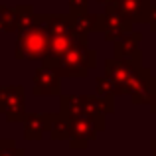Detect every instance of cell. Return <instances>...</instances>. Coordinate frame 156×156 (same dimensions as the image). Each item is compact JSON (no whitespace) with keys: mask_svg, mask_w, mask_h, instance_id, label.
Returning a JSON list of instances; mask_svg holds the SVG:
<instances>
[{"mask_svg":"<svg viewBox=\"0 0 156 156\" xmlns=\"http://www.w3.org/2000/svg\"><path fill=\"white\" fill-rule=\"evenodd\" d=\"M0 156H26V150L20 148L14 138H6V140H0Z\"/></svg>","mask_w":156,"mask_h":156,"instance_id":"obj_17","label":"cell"},{"mask_svg":"<svg viewBox=\"0 0 156 156\" xmlns=\"http://www.w3.org/2000/svg\"><path fill=\"white\" fill-rule=\"evenodd\" d=\"M144 24H148V30L152 32V34H156V6H150L148 16H146V22Z\"/></svg>","mask_w":156,"mask_h":156,"instance_id":"obj_19","label":"cell"},{"mask_svg":"<svg viewBox=\"0 0 156 156\" xmlns=\"http://www.w3.org/2000/svg\"><path fill=\"white\" fill-rule=\"evenodd\" d=\"M50 14H36L26 28L16 32V59L42 61L50 51V30H48Z\"/></svg>","mask_w":156,"mask_h":156,"instance_id":"obj_1","label":"cell"},{"mask_svg":"<svg viewBox=\"0 0 156 156\" xmlns=\"http://www.w3.org/2000/svg\"><path fill=\"white\" fill-rule=\"evenodd\" d=\"M129 95L133 105H148L150 113H156V77L148 67L140 65L134 69L129 85Z\"/></svg>","mask_w":156,"mask_h":156,"instance_id":"obj_5","label":"cell"},{"mask_svg":"<svg viewBox=\"0 0 156 156\" xmlns=\"http://www.w3.org/2000/svg\"><path fill=\"white\" fill-rule=\"evenodd\" d=\"M150 148H152V156H156V138L150 140Z\"/></svg>","mask_w":156,"mask_h":156,"instance_id":"obj_20","label":"cell"},{"mask_svg":"<svg viewBox=\"0 0 156 156\" xmlns=\"http://www.w3.org/2000/svg\"><path fill=\"white\" fill-rule=\"evenodd\" d=\"M53 113H26L22 117L24 138L26 140H40L51 126Z\"/></svg>","mask_w":156,"mask_h":156,"instance_id":"obj_11","label":"cell"},{"mask_svg":"<svg viewBox=\"0 0 156 156\" xmlns=\"http://www.w3.org/2000/svg\"><path fill=\"white\" fill-rule=\"evenodd\" d=\"M142 65V55L130 59H111L105 61V75L115 83V95H129V85L136 67Z\"/></svg>","mask_w":156,"mask_h":156,"instance_id":"obj_6","label":"cell"},{"mask_svg":"<svg viewBox=\"0 0 156 156\" xmlns=\"http://www.w3.org/2000/svg\"><path fill=\"white\" fill-rule=\"evenodd\" d=\"M44 67H50L59 77H87L89 71L97 67V51L89 48L87 36H77L73 46L59 59Z\"/></svg>","mask_w":156,"mask_h":156,"instance_id":"obj_2","label":"cell"},{"mask_svg":"<svg viewBox=\"0 0 156 156\" xmlns=\"http://www.w3.org/2000/svg\"><path fill=\"white\" fill-rule=\"evenodd\" d=\"M107 129L105 115L93 113L83 117L71 119V133H69V148L71 150H85L89 142L95 140L97 134Z\"/></svg>","mask_w":156,"mask_h":156,"instance_id":"obj_4","label":"cell"},{"mask_svg":"<svg viewBox=\"0 0 156 156\" xmlns=\"http://www.w3.org/2000/svg\"><path fill=\"white\" fill-rule=\"evenodd\" d=\"M87 10H89V0H69V14L87 12Z\"/></svg>","mask_w":156,"mask_h":156,"instance_id":"obj_18","label":"cell"},{"mask_svg":"<svg viewBox=\"0 0 156 156\" xmlns=\"http://www.w3.org/2000/svg\"><path fill=\"white\" fill-rule=\"evenodd\" d=\"M69 133H71V119L63 113H53L51 119V126L48 130L51 140H65L69 138Z\"/></svg>","mask_w":156,"mask_h":156,"instance_id":"obj_15","label":"cell"},{"mask_svg":"<svg viewBox=\"0 0 156 156\" xmlns=\"http://www.w3.org/2000/svg\"><path fill=\"white\" fill-rule=\"evenodd\" d=\"M113 6L133 24H144L152 4L150 0H115Z\"/></svg>","mask_w":156,"mask_h":156,"instance_id":"obj_13","label":"cell"},{"mask_svg":"<svg viewBox=\"0 0 156 156\" xmlns=\"http://www.w3.org/2000/svg\"><path fill=\"white\" fill-rule=\"evenodd\" d=\"M32 95L34 97H44V95H61V77L50 67L40 65L34 73V81H32Z\"/></svg>","mask_w":156,"mask_h":156,"instance_id":"obj_10","label":"cell"},{"mask_svg":"<svg viewBox=\"0 0 156 156\" xmlns=\"http://www.w3.org/2000/svg\"><path fill=\"white\" fill-rule=\"evenodd\" d=\"M154 77H156V75H154Z\"/></svg>","mask_w":156,"mask_h":156,"instance_id":"obj_22","label":"cell"},{"mask_svg":"<svg viewBox=\"0 0 156 156\" xmlns=\"http://www.w3.org/2000/svg\"><path fill=\"white\" fill-rule=\"evenodd\" d=\"M97 2H99V4H103V6H107V4H113L115 0H97Z\"/></svg>","mask_w":156,"mask_h":156,"instance_id":"obj_21","label":"cell"},{"mask_svg":"<svg viewBox=\"0 0 156 156\" xmlns=\"http://www.w3.org/2000/svg\"><path fill=\"white\" fill-rule=\"evenodd\" d=\"M140 42H142V34L136 30L125 34L122 38L113 42V57L115 59H130V57L142 55L140 51Z\"/></svg>","mask_w":156,"mask_h":156,"instance_id":"obj_12","label":"cell"},{"mask_svg":"<svg viewBox=\"0 0 156 156\" xmlns=\"http://www.w3.org/2000/svg\"><path fill=\"white\" fill-rule=\"evenodd\" d=\"M69 22L75 34L79 36H89V34H101V14H93V12H77V14H69Z\"/></svg>","mask_w":156,"mask_h":156,"instance_id":"obj_14","label":"cell"},{"mask_svg":"<svg viewBox=\"0 0 156 156\" xmlns=\"http://www.w3.org/2000/svg\"><path fill=\"white\" fill-rule=\"evenodd\" d=\"M101 28L103 32L101 34L105 36V40L109 42H115V40L122 38L125 34L134 30V24L130 20H126L113 4H107L105 6V12L101 14Z\"/></svg>","mask_w":156,"mask_h":156,"instance_id":"obj_8","label":"cell"},{"mask_svg":"<svg viewBox=\"0 0 156 156\" xmlns=\"http://www.w3.org/2000/svg\"><path fill=\"white\" fill-rule=\"evenodd\" d=\"M61 105L59 113L69 119H77L83 115H111L115 113V97H97V95H59Z\"/></svg>","mask_w":156,"mask_h":156,"instance_id":"obj_3","label":"cell"},{"mask_svg":"<svg viewBox=\"0 0 156 156\" xmlns=\"http://www.w3.org/2000/svg\"><path fill=\"white\" fill-rule=\"evenodd\" d=\"M95 95L97 97H115V83L107 75L95 79Z\"/></svg>","mask_w":156,"mask_h":156,"instance_id":"obj_16","label":"cell"},{"mask_svg":"<svg viewBox=\"0 0 156 156\" xmlns=\"http://www.w3.org/2000/svg\"><path fill=\"white\" fill-rule=\"evenodd\" d=\"M0 115L8 122H20L26 115V87L0 85Z\"/></svg>","mask_w":156,"mask_h":156,"instance_id":"obj_7","label":"cell"},{"mask_svg":"<svg viewBox=\"0 0 156 156\" xmlns=\"http://www.w3.org/2000/svg\"><path fill=\"white\" fill-rule=\"evenodd\" d=\"M32 18H34L32 4H20V6L0 4V32H18L26 28Z\"/></svg>","mask_w":156,"mask_h":156,"instance_id":"obj_9","label":"cell"}]
</instances>
